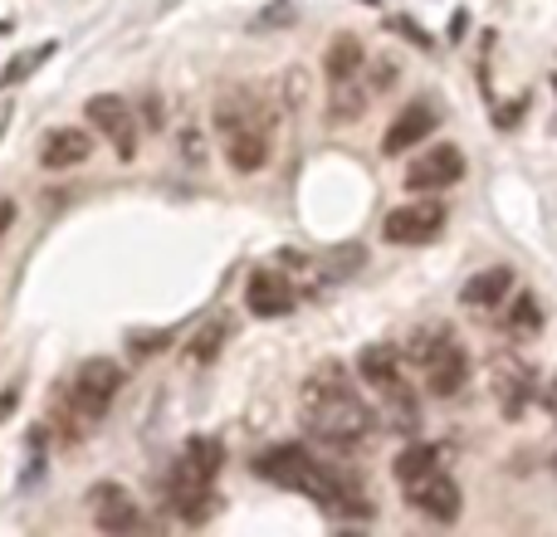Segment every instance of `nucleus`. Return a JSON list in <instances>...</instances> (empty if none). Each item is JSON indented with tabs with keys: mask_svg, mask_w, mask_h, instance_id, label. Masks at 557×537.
Masks as SVG:
<instances>
[{
	"mask_svg": "<svg viewBox=\"0 0 557 537\" xmlns=\"http://www.w3.org/2000/svg\"><path fill=\"white\" fill-rule=\"evenodd\" d=\"M298 401H304L308 435H313L318 445H327V450L352 454V450H362V445L376 435L372 405L362 401V391L347 382L337 362H323V366H318V372L304 382Z\"/></svg>",
	"mask_w": 557,
	"mask_h": 537,
	"instance_id": "obj_1",
	"label": "nucleus"
},
{
	"mask_svg": "<svg viewBox=\"0 0 557 537\" xmlns=\"http://www.w3.org/2000/svg\"><path fill=\"white\" fill-rule=\"evenodd\" d=\"M255 474H260L264 484H274V489L304 494V499L323 503V509H333V513H352V519L372 513L362 484H357L352 474L323 464L313 450H304V445H274V450H264L260 460H255Z\"/></svg>",
	"mask_w": 557,
	"mask_h": 537,
	"instance_id": "obj_2",
	"label": "nucleus"
},
{
	"mask_svg": "<svg viewBox=\"0 0 557 537\" xmlns=\"http://www.w3.org/2000/svg\"><path fill=\"white\" fill-rule=\"evenodd\" d=\"M221 464H225V445L215 440V435H191V440H186L182 460L166 474V499H172V509L182 513L186 523H201L206 513H211Z\"/></svg>",
	"mask_w": 557,
	"mask_h": 537,
	"instance_id": "obj_3",
	"label": "nucleus"
},
{
	"mask_svg": "<svg viewBox=\"0 0 557 537\" xmlns=\"http://www.w3.org/2000/svg\"><path fill=\"white\" fill-rule=\"evenodd\" d=\"M123 382H127V376H123V366H117V362H108V357H88V362L74 372L69 396H64V401H69L64 440H84V435L108 415V405L117 401Z\"/></svg>",
	"mask_w": 557,
	"mask_h": 537,
	"instance_id": "obj_4",
	"label": "nucleus"
},
{
	"mask_svg": "<svg viewBox=\"0 0 557 537\" xmlns=\"http://www.w3.org/2000/svg\"><path fill=\"white\" fill-rule=\"evenodd\" d=\"M221 127H225V157L235 172H260L270 162V123L255 93H231L221 103Z\"/></svg>",
	"mask_w": 557,
	"mask_h": 537,
	"instance_id": "obj_5",
	"label": "nucleus"
},
{
	"mask_svg": "<svg viewBox=\"0 0 557 537\" xmlns=\"http://www.w3.org/2000/svg\"><path fill=\"white\" fill-rule=\"evenodd\" d=\"M357 372L382 396V411L392 415L396 430H416V415L421 411H416V391L401 372V357H396L392 347H362V352H357Z\"/></svg>",
	"mask_w": 557,
	"mask_h": 537,
	"instance_id": "obj_6",
	"label": "nucleus"
},
{
	"mask_svg": "<svg viewBox=\"0 0 557 537\" xmlns=\"http://www.w3.org/2000/svg\"><path fill=\"white\" fill-rule=\"evenodd\" d=\"M411 362L421 366L431 396H455L470 382V357H465V347L450 337V327H425V333H416Z\"/></svg>",
	"mask_w": 557,
	"mask_h": 537,
	"instance_id": "obj_7",
	"label": "nucleus"
},
{
	"mask_svg": "<svg viewBox=\"0 0 557 537\" xmlns=\"http://www.w3.org/2000/svg\"><path fill=\"white\" fill-rule=\"evenodd\" d=\"M88 127H94L98 137H108V147H113L117 157H123V162H133L137 157V113L133 108L123 103V98L117 93H98V98H88Z\"/></svg>",
	"mask_w": 557,
	"mask_h": 537,
	"instance_id": "obj_8",
	"label": "nucleus"
},
{
	"mask_svg": "<svg viewBox=\"0 0 557 537\" xmlns=\"http://www.w3.org/2000/svg\"><path fill=\"white\" fill-rule=\"evenodd\" d=\"M460 176H465V152L460 147H450V142L425 147V152L406 166V186H411L416 196L450 191V186H460Z\"/></svg>",
	"mask_w": 557,
	"mask_h": 537,
	"instance_id": "obj_9",
	"label": "nucleus"
},
{
	"mask_svg": "<svg viewBox=\"0 0 557 537\" xmlns=\"http://www.w3.org/2000/svg\"><path fill=\"white\" fill-rule=\"evenodd\" d=\"M441 230H445V205L441 201L396 205V211L382 221V235L392 245H431V240H441Z\"/></svg>",
	"mask_w": 557,
	"mask_h": 537,
	"instance_id": "obj_10",
	"label": "nucleus"
},
{
	"mask_svg": "<svg viewBox=\"0 0 557 537\" xmlns=\"http://www.w3.org/2000/svg\"><path fill=\"white\" fill-rule=\"evenodd\" d=\"M441 127V108L431 103V98H416V103H406L401 113L392 117V127L382 133V152L386 157H401L411 152V147H421L425 137Z\"/></svg>",
	"mask_w": 557,
	"mask_h": 537,
	"instance_id": "obj_11",
	"label": "nucleus"
},
{
	"mask_svg": "<svg viewBox=\"0 0 557 537\" xmlns=\"http://www.w3.org/2000/svg\"><path fill=\"white\" fill-rule=\"evenodd\" d=\"M406 499H411V509H421L425 519H435V523H455L460 519V509H465L460 484H455L445 470H435V474H425L421 484H411Z\"/></svg>",
	"mask_w": 557,
	"mask_h": 537,
	"instance_id": "obj_12",
	"label": "nucleus"
},
{
	"mask_svg": "<svg viewBox=\"0 0 557 537\" xmlns=\"http://www.w3.org/2000/svg\"><path fill=\"white\" fill-rule=\"evenodd\" d=\"M245 303H250L255 317H284V313H294L298 288L278 268H255L250 284H245Z\"/></svg>",
	"mask_w": 557,
	"mask_h": 537,
	"instance_id": "obj_13",
	"label": "nucleus"
},
{
	"mask_svg": "<svg viewBox=\"0 0 557 537\" xmlns=\"http://www.w3.org/2000/svg\"><path fill=\"white\" fill-rule=\"evenodd\" d=\"M88 499H94V523L103 533H137L143 528V509H137V499L123 489V484H98Z\"/></svg>",
	"mask_w": 557,
	"mask_h": 537,
	"instance_id": "obj_14",
	"label": "nucleus"
},
{
	"mask_svg": "<svg viewBox=\"0 0 557 537\" xmlns=\"http://www.w3.org/2000/svg\"><path fill=\"white\" fill-rule=\"evenodd\" d=\"M94 157V137L84 127H54L39 142V166L45 172H69V166H84Z\"/></svg>",
	"mask_w": 557,
	"mask_h": 537,
	"instance_id": "obj_15",
	"label": "nucleus"
},
{
	"mask_svg": "<svg viewBox=\"0 0 557 537\" xmlns=\"http://www.w3.org/2000/svg\"><path fill=\"white\" fill-rule=\"evenodd\" d=\"M509 294H513V268L494 264V268H480L474 278H465L460 303L465 308H499V303H509Z\"/></svg>",
	"mask_w": 557,
	"mask_h": 537,
	"instance_id": "obj_16",
	"label": "nucleus"
},
{
	"mask_svg": "<svg viewBox=\"0 0 557 537\" xmlns=\"http://www.w3.org/2000/svg\"><path fill=\"white\" fill-rule=\"evenodd\" d=\"M323 74H327V88L333 84H347V78L367 74V49L357 35H337L327 45V59H323Z\"/></svg>",
	"mask_w": 557,
	"mask_h": 537,
	"instance_id": "obj_17",
	"label": "nucleus"
},
{
	"mask_svg": "<svg viewBox=\"0 0 557 537\" xmlns=\"http://www.w3.org/2000/svg\"><path fill=\"white\" fill-rule=\"evenodd\" d=\"M441 470V450L435 445H406L401 454H396V464H392V474L401 479V489H411V484H421L425 474H435Z\"/></svg>",
	"mask_w": 557,
	"mask_h": 537,
	"instance_id": "obj_18",
	"label": "nucleus"
},
{
	"mask_svg": "<svg viewBox=\"0 0 557 537\" xmlns=\"http://www.w3.org/2000/svg\"><path fill=\"white\" fill-rule=\"evenodd\" d=\"M225 337H231V323H225V317H215V323H206L201 333L191 337V342H186V357H191V362H215V357H221V347H225Z\"/></svg>",
	"mask_w": 557,
	"mask_h": 537,
	"instance_id": "obj_19",
	"label": "nucleus"
},
{
	"mask_svg": "<svg viewBox=\"0 0 557 537\" xmlns=\"http://www.w3.org/2000/svg\"><path fill=\"white\" fill-rule=\"evenodd\" d=\"M49 54H54V45H39V49H29V54H15V59H10V68L0 74V88H10V84H20V78H29Z\"/></svg>",
	"mask_w": 557,
	"mask_h": 537,
	"instance_id": "obj_20",
	"label": "nucleus"
},
{
	"mask_svg": "<svg viewBox=\"0 0 557 537\" xmlns=\"http://www.w3.org/2000/svg\"><path fill=\"white\" fill-rule=\"evenodd\" d=\"M509 327L513 333H539L543 327V313H539V303H533V298H519V303H513V313H509Z\"/></svg>",
	"mask_w": 557,
	"mask_h": 537,
	"instance_id": "obj_21",
	"label": "nucleus"
},
{
	"mask_svg": "<svg viewBox=\"0 0 557 537\" xmlns=\"http://www.w3.org/2000/svg\"><path fill=\"white\" fill-rule=\"evenodd\" d=\"M288 20H294V5H288V0H278V5H270V10H264V15H260V20H255V29L288 25Z\"/></svg>",
	"mask_w": 557,
	"mask_h": 537,
	"instance_id": "obj_22",
	"label": "nucleus"
},
{
	"mask_svg": "<svg viewBox=\"0 0 557 537\" xmlns=\"http://www.w3.org/2000/svg\"><path fill=\"white\" fill-rule=\"evenodd\" d=\"M166 337H172V333H133V352H137V357H147V352H162V347H166Z\"/></svg>",
	"mask_w": 557,
	"mask_h": 537,
	"instance_id": "obj_23",
	"label": "nucleus"
},
{
	"mask_svg": "<svg viewBox=\"0 0 557 537\" xmlns=\"http://www.w3.org/2000/svg\"><path fill=\"white\" fill-rule=\"evenodd\" d=\"M15 405H20V391H15V386H5V391H0V425L15 415Z\"/></svg>",
	"mask_w": 557,
	"mask_h": 537,
	"instance_id": "obj_24",
	"label": "nucleus"
},
{
	"mask_svg": "<svg viewBox=\"0 0 557 537\" xmlns=\"http://www.w3.org/2000/svg\"><path fill=\"white\" fill-rule=\"evenodd\" d=\"M10 225H15V201H0V240H5Z\"/></svg>",
	"mask_w": 557,
	"mask_h": 537,
	"instance_id": "obj_25",
	"label": "nucleus"
}]
</instances>
